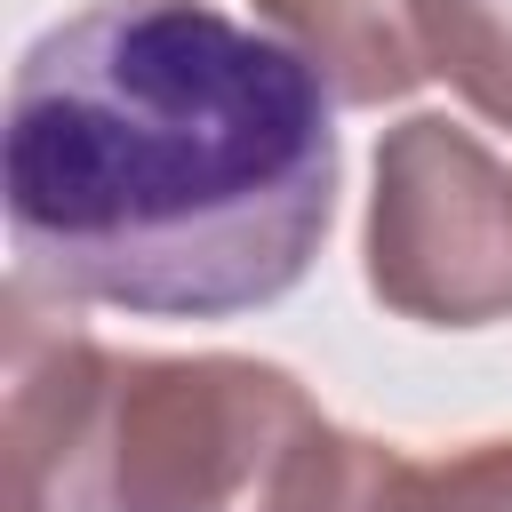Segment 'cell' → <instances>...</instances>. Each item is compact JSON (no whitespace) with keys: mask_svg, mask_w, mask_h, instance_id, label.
<instances>
[{"mask_svg":"<svg viewBox=\"0 0 512 512\" xmlns=\"http://www.w3.org/2000/svg\"><path fill=\"white\" fill-rule=\"evenodd\" d=\"M432 80H448L480 120L512 128V0H416Z\"/></svg>","mask_w":512,"mask_h":512,"instance_id":"cell-6","label":"cell"},{"mask_svg":"<svg viewBox=\"0 0 512 512\" xmlns=\"http://www.w3.org/2000/svg\"><path fill=\"white\" fill-rule=\"evenodd\" d=\"M8 512H264L320 424L248 352H112L64 296L8 280Z\"/></svg>","mask_w":512,"mask_h":512,"instance_id":"cell-2","label":"cell"},{"mask_svg":"<svg viewBox=\"0 0 512 512\" xmlns=\"http://www.w3.org/2000/svg\"><path fill=\"white\" fill-rule=\"evenodd\" d=\"M360 512H512V440H472L448 456H408L376 440Z\"/></svg>","mask_w":512,"mask_h":512,"instance_id":"cell-5","label":"cell"},{"mask_svg":"<svg viewBox=\"0 0 512 512\" xmlns=\"http://www.w3.org/2000/svg\"><path fill=\"white\" fill-rule=\"evenodd\" d=\"M368 288L424 328L512 320V168L456 120L408 112L376 144Z\"/></svg>","mask_w":512,"mask_h":512,"instance_id":"cell-3","label":"cell"},{"mask_svg":"<svg viewBox=\"0 0 512 512\" xmlns=\"http://www.w3.org/2000/svg\"><path fill=\"white\" fill-rule=\"evenodd\" d=\"M256 24L280 32L336 104H400L432 80L416 0H256Z\"/></svg>","mask_w":512,"mask_h":512,"instance_id":"cell-4","label":"cell"},{"mask_svg":"<svg viewBox=\"0 0 512 512\" xmlns=\"http://www.w3.org/2000/svg\"><path fill=\"white\" fill-rule=\"evenodd\" d=\"M328 112V80L264 24L208 0H88L8 80L16 272L144 320L280 304L336 216Z\"/></svg>","mask_w":512,"mask_h":512,"instance_id":"cell-1","label":"cell"}]
</instances>
